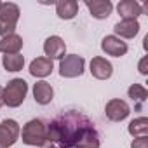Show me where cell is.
<instances>
[{
	"instance_id": "6da1fadb",
	"label": "cell",
	"mask_w": 148,
	"mask_h": 148,
	"mask_svg": "<svg viewBox=\"0 0 148 148\" xmlns=\"http://www.w3.org/2000/svg\"><path fill=\"white\" fill-rule=\"evenodd\" d=\"M89 127H92V124L86 115L70 110L49 124L47 141L56 143L58 148H75L77 141Z\"/></svg>"
},
{
	"instance_id": "7a4b0ae2",
	"label": "cell",
	"mask_w": 148,
	"mask_h": 148,
	"mask_svg": "<svg viewBox=\"0 0 148 148\" xmlns=\"http://www.w3.org/2000/svg\"><path fill=\"white\" fill-rule=\"evenodd\" d=\"M28 94V84L25 79H12L2 92V99L4 105H7L9 108H18L23 105L25 98Z\"/></svg>"
},
{
	"instance_id": "3957f363",
	"label": "cell",
	"mask_w": 148,
	"mask_h": 148,
	"mask_svg": "<svg viewBox=\"0 0 148 148\" xmlns=\"http://www.w3.org/2000/svg\"><path fill=\"white\" fill-rule=\"evenodd\" d=\"M21 138L28 146H44L47 143V127L40 119H32L25 124Z\"/></svg>"
},
{
	"instance_id": "277c9868",
	"label": "cell",
	"mask_w": 148,
	"mask_h": 148,
	"mask_svg": "<svg viewBox=\"0 0 148 148\" xmlns=\"http://www.w3.org/2000/svg\"><path fill=\"white\" fill-rule=\"evenodd\" d=\"M19 7L12 2H2V7H0V35L7 37L11 33H14L16 25L19 21Z\"/></svg>"
},
{
	"instance_id": "5b68a950",
	"label": "cell",
	"mask_w": 148,
	"mask_h": 148,
	"mask_svg": "<svg viewBox=\"0 0 148 148\" xmlns=\"http://www.w3.org/2000/svg\"><path fill=\"white\" fill-rule=\"evenodd\" d=\"M86 68V59L79 54H68L59 59V75L64 79H75L80 77Z\"/></svg>"
},
{
	"instance_id": "8992f818",
	"label": "cell",
	"mask_w": 148,
	"mask_h": 148,
	"mask_svg": "<svg viewBox=\"0 0 148 148\" xmlns=\"http://www.w3.org/2000/svg\"><path fill=\"white\" fill-rule=\"evenodd\" d=\"M21 134L19 124L12 119H5L0 122V148H9L12 146Z\"/></svg>"
},
{
	"instance_id": "52a82bcc",
	"label": "cell",
	"mask_w": 148,
	"mask_h": 148,
	"mask_svg": "<svg viewBox=\"0 0 148 148\" xmlns=\"http://www.w3.org/2000/svg\"><path fill=\"white\" fill-rule=\"evenodd\" d=\"M105 113H106V117L112 120V122H122V120H125L127 117H129V113H131V108H129V105L124 101V99H110L108 103H106V106H105Z\"/></svg>"
},
{
	"instance_id": "ba28073f",
	"label": "cell",
	"mask_w": 148,
	"mask_h": 148,
	"mask_svg": "<svg viewBox=\"0 0 148 148\" xmlns=\"http://www.w3.org/2000/svg\"><path fill=\"white\" fill-rule=\"evenodd\" d=\"M44 52H45V58H49L51 61L52 59H63L66 54V44L61 37L58 35H52L49 38H45L44 42Z\"/></svg>"
},
{
	"instance_id": "9c48e42d",
	"label": "cell",
	"mask_w": 148,
	"mask_h": 148,
	"mask_svg": "<svg viewBox=\"0 0 148 148\" xmlns=\"http://www.w3.org/2000/svg\"><path fill=\"white\" fill-rule=\"evenodd\" d=\"M89 68H91V75H92L94 79H98V80H108V79L112 77V73H113L112 63H110L108 59L101 58V56L92 58Z\"/></svg>"
},
{
	"instance_id": "30bf717a",
	"label": "cell",
	"mask_w": 148,
	"mask_h": 148,
	"mask_svg": "<svg viewBox=\"0 0 148 148\" xmlns=\"http://www.w3.org/2000/svg\"><path fill=\"white\" fill-rule=\"evenodd\" d=\"M101 49L103 52H106L108 56H113V58H120L127 52V44L124 40H120L119 37L115 35H106L103 40H101Z\"/></svg>"
},
{
	"instance_id": "8fae6325",
	"label": "cell",
	"mask_w": 148,
	"mask_h": 148,
	"mask_svg": "<svg viewBox=\"0 0 148 148\" xmlns=\"http://www.w3.org/2000/svg\"><path fill=\"white\" fill-rule=\"evenodd\" d=\"M86 5L96 19H106L113 11V4L110 0H86Z\"/></svg>"
},
{
	"instance_id": "7c38bea8",
	"label": "cell",
	"mask_w": 148,
	"mask_h": 148,
	"mask_svg": "<svg viewBox=\"0 0 148 148\" xmlns=\"http://www.w3.org/2000/svg\"><path fill=\"white\" fill-rule=\"evenodd\" d=\"M113 32H115V37H119L120 40L134 38L139 33V23H138V19H122L115 25Z\"/></svg>"
},
{
	"instance_id": "4fadbf2b",
	"label": "cell",
	"mask_w": 148,
	"mask_h": 148,
	"mask_svg": "<svg viewBox=\"0 0 148 148\" xmlns=\"http://www.w3.org/2000/svg\"><path fill=\"white\" fill-rule=\"evenodd\" d=\"M117 11L122 19H138L143 14V5L136 0H122L117 5Z\"/></svg>"
},
{
	"instance_id": "5bb4252c",
	"label": "cell",
	"mask_w": 148,
	"mask_h": 148,
	"mask_svg": "<svg viewBox=\"0 0 148 148\" xmlns=\"http://www.w3.org/2000/svg\"><path fill=\"white\" fill-rule=\"evenodd\" d=\"M33 98L38 105H49L54 98V89L49 82L45 80H38L33 86Z\"/></svg>"
},
{
	"instance_id": "9a60e30c",
	"label": "cell",
	"mask_w": 148,
	"mask_h": 148,
	"mask_svg": "<svg viewBox=\"0 0 148 148\" xmlns=\"http://www.w3.org/2000/svg\"><path fill=\"white\" fill-rule=\"evenodd\" d=\"M52 70H54V64L45 56L44 58H37V59H33L30 63V73H32L33 77H38V79H44V77L51 75Z\"/></svg>"
},
{
	"instance_id": "2e32d148",
	"label": "cell",
	"mask_w": 148,
	"mask_h": 148,
	"mask_svg": "<svg viewBox=\"0 0 148 148\" xmlns=\"http://www.w3.org/2000/svg\"><path fill=\"white\" fill-rule=\"evenodd\" d=\"M23 49V38L18 33H11L7 37H2L0 40V52L4 54H19Z\"/></svg>"
},
{
	"instance_id": "e0dca14e",
	"label": "cell",
	"mask_w": 148,
	"mask_h": 148,
	"mask_svg": "<svg viewBox=\"0 0 148 148\" xmlns=\"http://www.w3.org/2000/svg\"><path fill=\"white\" fill-rule=\"evenodd\" d=\"M79 12V2L75 0H61L56 4V14L61 19H73Z\"/></svg>"
},
{
	"instance_id": "ac0fdd59",
	"label": "cell",
	"mask_w": 148,
	"mask_h": 148,
	"mask_svg": "<svg viewBox=\"0 0 148 148\" xmlns=\"http://www.w3.org/2000/svg\"><path fill=\"white\" fill-rule=\"evenodd\" d=\"M75 148H99V136H98V131L94 127H89L82 136L80 139L77 141Z\"/></svg>"
},
{
	"instance_id": "d6986e66",
	"label": "cell",
	"mask_w": 148,
	"mask_h": 148,
	"mask_svg": "<svg viewBox=\"0 0 148 148\" xmlns=\"http://www.w3.org/2000/svg\"><path fill=\"white\" fill-rule=\"evenodd\" d=\"M127 131L132 138H139V136H146L148 132V119L146 117H139V119H134L129 122L127 125Z\"/></svg>"
},
{
	"instance_id": "ffe728a7",
	"label": "cell",
	"mask_w": 148,
	"mask_h": 148,
	"mask_svg": "<svg viewBox=\"0 0 148 148\" xmlns=\"http://www.w3.org/2000/svg\"><path fill=\"white\" fill-rule=\"evenodd\" d=\"M2 63H4V68L7 71H19L25 66V56H21V54H5Z\"/></svg>"
},
{
	"instance_id": "44dd1931",
	"label": "cell",
	"mask_w": 148,
	"mask_h": 148,
	"mask_svg": "<svg viewBox=\"0 0 148 148\" xmlns=\"http://www.w3.org/2000/svg\"><path fill=\"white\" fill-rule=\"evenodd\" d=\"M127 94H129V98H131L132 101H138V103H143V101H146V98H148V91H146V87L141 86V84H132V86L127 89Z\"/></svg>"
},
{
	"instance_id": "7402d4cb",
	"label": "cell",
	"mask_w": 148,
	"mask_h": 148,
	"mask_svg": "<svg viewBox=\"0 0 148 148\" xmlns=\"http://www.w3.org/2000/svg\"><path fill=\"white\" fill-rule=\"evenodd\" d=\"M131 148H148V136L134 138L132 143H131Z\"/></svg>"
},
{
	"instance_id": "603a6c76",
	"label": "cell",
	"mask_w": 148,
	"mask_h": 148,
	"mask_svg": "<svg viewBox=\"0 0 148 148\" xmlns=\"http://www.w3.org/2000/svg\"><path fill=\"white\" fill-rule=\"evenodd\" d=\"M138 70H139L141 75H148V56H143L141 58V61L138 64Z\"/></svg>"
},
{
	"instance_id": "cb8c5ba5",
	"label": "cell",
	"mask_w": 148,
	"mask_h": 148,
	"mask_svg": "<svg viewBox=\"0 0 148 148\" xmlns=\"http://www.w3.org/2000/svg\"><path fill=\"white\" fill-rule=\"evenodd\" d=\"M2 92H4V87H0V106L4 105V99H2Z\"/></svg>"
},
{
	"instance_id": "d4e9b609",
	"label": "cell",
	"mask_w": 148,
	"mask_h": 148,
	"mask_svg": "<svg viewBox=\"0 0 148 148\" xmlns=\"http://www.w3.org/2000/svg\"><path fill=\"white\" fill-rule=\"evenodd\" d=\"M45 148H58L56 145H51V146H45Z\"/></svg>"
},
{
	"instance_id": "484cf974",
	"label": "cell",
	"mask_w": 148,
	"mask_h": 148,
	"mask_svg": "<svg viewBox=\"0 0 148 148\" xmlns=\"http://www.w3.org/2000/svg\"><path fill=\"white\" fill-rule=\"evenodd\" d=\"M0 7H2V2H0Z\"/></svg>"
}]
</instances>
